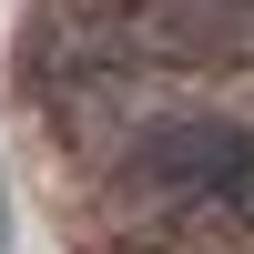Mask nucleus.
Listing matches in <instances>:
<instances>
[{
	"label": "nucleus",
	"mask_w": 254,
	"mask_h": 254,
	"mask_svg": "<svg viewBox=\"0 0 254 254\" xmlns=\"http://www.w3.org/2000/svg\"><path fill=\"white\" fill-rule=\"evenodd\" d=\"M112 183H122V203H142V214L224 203V193L254 183V132L224 122V112H153V122H132Z\"/></svg>",
	"instance_id": "1"
}]
</instances>
